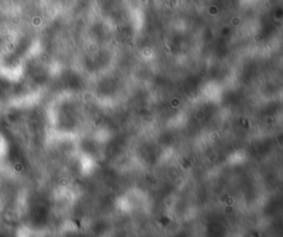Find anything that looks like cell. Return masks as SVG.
Returning a JSON list of instances; mask_svg holds the SVG:
<instances>
[{"label": "cell", "instance_id": "obj_1", "mask_svg": "<svg viewBox=\"0 0 283 237\" xmlns=\"http://www.w3.org/2000/svg\"><path fill=\"white\" fill-rule=\"evenodd\" d=\"M165 152L166 151L158 145V142L149 140L138 142L135 148V157L137 161L140 166L148 169L158 166L165 157Z\"/></svg>", "mask_w": 283, "mask_h": 237}]
</instances>
